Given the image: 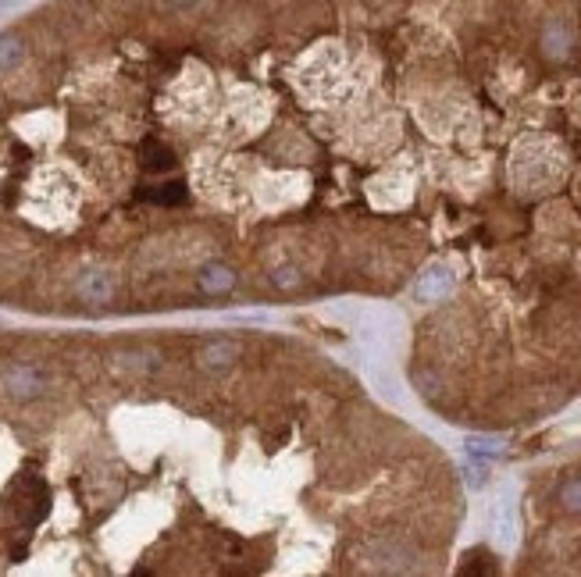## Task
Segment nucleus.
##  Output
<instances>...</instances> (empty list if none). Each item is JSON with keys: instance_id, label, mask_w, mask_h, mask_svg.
Here are the masks:
<instances>
[{"instance_id": "nucleus-7", "label": "nucleus", "mask_w": 581, "mask_h": 577, "mask_svg": "<svg viewBox=\"0 0 581 577\" xmlns=\"http://www.w3.org/2000/svg\"><path fill=\"white\" fill-rule=\"evenodd\" d=\"M143 199H153V203H182L185 199V185L182 182H168L160 189H150V192H139Z\"/></svg>"}, {"instance_id": "nucleus-10", "label": "nucleus", "mask_w": 581, "mask_h": 577, "mask_svg": "<svg viewBox=\"0 0 581 577\" xmlns=\"http://www.w3.org/2000/svg\"><path fill=\"white\" fill-rule=\"evenodd\" d=\"M21 39L18 36H0V71H7V68H14L18 61H21Z\"/></svg>"}, {"instance_id": "nucleus-6", "label": "nucleus", "mask_w": 581, "mask_h": 577, "mask_svg": "<svg viewBox=\"0 0 581 577\" xmlns=\"http://www.w3.org/2000/svg\"><path fill=\"white\" fill-rule=\"evenodd\" d=\"M107 292H110V285H107V278H103V274H89V278H82V281H78V296H82V299L103 303V299H107Z\"/></svg>"}, {"instance_id": "nucleus-4", "label": "nucleus", "mask_w": 581, "mask_h": 577, "mask_svg": "<svg viewBox=\"0 0 581 577\" xmlns=\"http://www.w3.org/2000/svg\"><path fill=\"white\" fill-rule=\"evenodd\" d=\"M7 392L18 395V399L39 395L43 392V374H36L32 367H14V370H7Z\"/></svg>"}, {"instance_id": "nucleus-1", "label": "nucleus", "mask_w": 581, "mask_h": 577, "mask_svg": "<svg viewBox=\"0 0 581 577\" xmlns=\"http://www.w3.org/2000/svg\"><path fill=\"white\" fill-rule=\"evenodd\" d=\"M449 288H453V271H449L446 264H435V267H428V271L417 278L413 296H417L421 303H435V299L449 296Z\"/></svg>"}, {"instance_id": "nucleus-11", "label": "nucleus", "mask_w": 581, "mask_h": 577, "mask_svg": "<svg viewBox=\"0 0 581 577\" xmlns=\"http://www.w3.org/2000/svg\"><path fill=\"white\" fill-rule=\"evenodd\" d=\"M299 281H303V274H299L292 264H285V267L271 271V285H274V288H282V292H292Z\"/></svg>"}, {"instance_id": "nucleus-8", "label": "nucleus", "mask_w": 581, "mask_h": 577, "mask_svg": "<svg viewBox=\"0 0 581 577\" xmlns=\"http://www.w3.org/2000/svg\"><path fill=\"white\" fill-rule=\"evenodd\" d=\"M560 502H563V509L581 513V474H574L560 484Z\"/></svg>"}, {"instance_id": "nucleus-9", "label": "nucleus", "mask_w": 581, "mask_h": 577, "mask_svg": "<svg viewBox=\"0 0 581 577\" xmlns=\"http://www.w3.org/2000/svg\"><path fill=\"white\" fill-rule=\"evenodd\" d=\"M467 452L478 459H495V456H503V442L499 438H467Z\"/></svg>"}, {"instance_id": "nucleus-5", "label": "nucleus", "mask_w": 581, "mask_h": 577, "mask_svg": "<svg viewBox=\"0 0 581 577\" xmlns=\"http://www.w3.org/2000/svg\"><path fill=\"white\" fill-rule=\"evenodd\" d=\"M139 157H143V164H146L150 171H168V167L175 164V153H171L164 142H157V139H146V142L139 146Z\"/></svg>"}, {"instance_id": "nucleus-3", "label": "nucleus", "mask_w": 581, "mask_h": 577, "mask_svg": "<svg viewBox=\"0 0 581 577\" xmlns=\"http://www.w3.org/2000/svg\"><path fill=\"white\" fill-rule=\"evenodd\" d=\"M200 288L207 292V296H221V292H228L232 285H235V271L228 267V264H207L203 271H200Z\"/></svg>"}, {"instance_id": "nucleus-2", "label": "nucleus", "mask_w": 581, "mask_h": 577, "mask_svg": "<svg viewBox=\"0 0 581 577\" xmlns=\"http://www.w3.org/2000/svg\"><path fill=\"white\" fill-rule=\"evenodd\" d=\"M232 360H239V345L232 338H217L200 349V363L207 370H225V367H232Z\"/></svg>"}]
</instances>
